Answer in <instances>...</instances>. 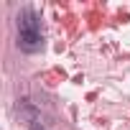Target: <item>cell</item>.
<instances>
[{
    "label": "cell",
    "mask_w": 130,
    "mask_h": 130,
    "mask_svg": "<svg viewBox=\"0 0 130 130\" xmlns=\"http://www.w3.org/2000/svg\"><path fill=\"white\" fill-rule=\"evenodd\" d=\"M15 26H18V48L23 54H36L43 48V33H41V15L36 13V8L26 5L21 8V13L15 15Z\"/></svg>",
    "instance_id": "obj_1"
},
{
    "label": "cell",
    "mask_w": 130,
    "mask_h": 130,
    "mask_svg": "<svg viewBox=\"0 0 130 130\" xmlns=\"http://www.w3.org/2000/svg\"><path fill=\"white\" fill-rule=\"evenodd\" d=\"M28 130H46V127H43L38 120H33V122H28Z\"/></svg>",
    "instance_id": "obj_2"
}]
</instances>
